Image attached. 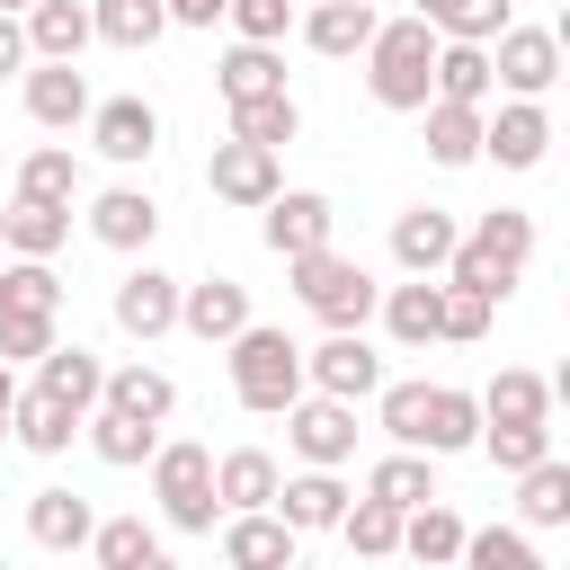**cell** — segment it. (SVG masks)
<instances>
[{"instance_id":"obj_1","label":"cell","mask_w":570,"mask_h":570,"mask_svg":"<svg viewBox=\"0 0 570 570\" xmlns=\"http://www.w3.org/2000/svg\"><path fill=\"white\" fill-rule=\"evenodd\" d=\"M525 267H534V214H517V205H490V214L454 240V258H445V276L472 285V294H490V303H508Z\"/></svg>"},{"instance_id":"obj_2","label":"cell","mask_w":570,"mask_h":570,"mask_svg":"<svg viewBox=\"0 0 570 570\" xmlns=\"http://www.w3.org/2000/svg\"><path fill=\"white\" fill-rule=\"evenodd\" d=\"M428 62H436V27H428L419 9H410V18H383L374 45H365V89H374V107L419 116V107H428Z\"/></svg>"},{"instance_id":"obj_3","label":"cell","mask_w":570,"mask_h":570,"mask_svg":"<svg viewBox=\"0 0 570 570\" xmlns=\"http://www.w3.org/2000/svg\"><path fill=\"white\" fill-rule=\"evenodd\" d=\"M285 276H294V303H303L321 330H365L374 303H383V285H374L356 258H338V249H303V258H285Z\"/></svg>"},{"instance_id":"obj_4","label":"cell","mask_w":570,"mask_h":570,"mask_svg":"<svg viewBox=\"0 0 570 570\" xmlns=\"http://www.w3.org/2000/svg\"><path fill=\"white\" fill-rule=\"evenodd\" d=\"M223 347H232V401L258 410V419H285V401L303 392V347H294L285 330H267V321H249V330L223 338Z\"/></svg>"},{"instance_id":"obj_5","label":"cell","mask_w":570,"mask_h":570,"mask_svg":"<svg viewBox=\"0 0 570 570\" xmlns=\"http://www.w3.org/2000/svg\"><path fill=\"white\" fill-rule=\"evenodd\" d=\"M151 499H160V525H178V534H214V525H223V499H214V445H196V436L151 445Z\"/></svg>"},{"instance_id":"obj_6","label":"cell","mask_w":570,"mask_h":570,"mask_svg":"<svg viewBox=\"0 0 570 570\" xmlns=\"http://www.w3.org/2000/svg\"><path fill=\"white\" fill-rule=\"evenodd\" d=\"M552 80H561V27H499L490 36V89H508V98H552Z\"/></svg>"},{"instance_id":"obj_7","label":"cell","mask_w":570,"mask_h":570,"mask_svg":"<svg viewBox=\"0 0 570 570\" xmlns=\"http://www.w3.org/2000/svg\"><path fill=\"white\" fill-rule=\"evenodd\" d=\"M285 445L321 472L356 463V401H330V392H294L285 401Z\"/></svg>"},{"instance_id":"obj_8","label":"cell","mask_w":570,"mask_h":570,"mask_svg":"<svg viewBox=\"0 0 570 570\" xmlns=\"http://www.w3.org/2000/svg\"><path fill=\"white\" fill-rule=\"evenodd\" d=\"M383 383V356L365 330H330L321 347H303V392H330V401H374Z\"/></svg>"},{"instance_id":"obj_9","label":"cell","mask_w":570,"mask_h":570,"mask_svg":"<svg viewBox=\"0 0 570 570\" xmlns=\"http://www.w3.org/2000/svg\"><path fill=\"white\" fill-rule=\"evenodd\" d=\"M89 151L98 160H116V169H142L151 151H160V107L151 98H89Z\"/></svg>"},{"instance_id":"obj_10","label":"cell","mask_w":570,"mask_h":570,"mask_svg":"<svg viewBox=\"0 0 570 570\" xmlns=\"http://www.w3.org/2000/svg\"><path fill=\"white\" fill-rule=\"evenodd\" d=\"M330 232H338V205H330L321 187H276V196L258 205V240H267L276 258H303V249H330Z\"/></svg>"},{"instance_id":"obj_11","label":"cell","mask_w":570,"mask_h":570,"mask_svg":"<svg viewBox=\"0 0 570 570\" xmlns=\"http://www.w3.org/2000/svg\"><path fill=\"white\" fill-rule=\"evenodd\" d=\"M151 232H160V196H151V187L116 178V187H98V196H89V240H98V249L142 258V249H151Z\"/></svg>"},{"instance_id":"obj_12","label":"cell","mask_w":570,"mask_h":570,"mask_svg":"<svg viewBox=\"0 0 570 570\" xmlns=\"http://www.w3.org/2000/svg\"><path fill=\"white\" fill-rule=\"evenodd\" d=\"M107 312H116V330H125V338H142V347H151V338H169V330H178V276H169V267H151V258H134V267L116 276V303H107Z\"/></svg>"},{"instance_id":"obj_13","label":"cell","mask_w":570,"mask_h":570,"mask_svg":"<svg viewBox=\"0 0 570 570\" xmlns=\"http://www.w3.org/2000/svg\"><path fill=\"white\" fill-rule=\"evenodd\" d=\"M543 151H552V107L543 98H499V116H481V160L543 169Z\"/></svg>"},{"instance_id":"obj_14","label":"cell","mask_w":570,"mask_h":570,"mask_svg":"<svg viewBox=\"0 0 570 570\" xmlns=\"http://www.w3.org/2000/svg\"><path fill=\"white\" fill-rule=\"evenodd\" d=\"M374 0H312V9H294V36L321 53V62H356L365 45H374Z\"/></svg>"},{"instance_id":"obj_15","label":"cell","mask_w":570,"mask_h":570,"mask_svg":"<svg viewBox=\"0 0 570 570\" xmlns=\"http://www.w3.org/2000/svg\"><path fill=\"white\" fill-rule=\"evenodd\" d=\"M18 98H27V116H36L45 134L89 125V71H80V62H27V71H18Z\"/></svg>"},{"instance_id":"obj_16","label":"cell","mask_w":570,"mask_h":570,"mask_svg":"<svg viewBox=\"0 0 570 570\" xmlns=\"http://www.w3.org/2000/svg\"><path fill=\"white\" fill-rule=\"evenodd\" d=\"M205 187L223 196V205H240V214H258L276 187H285V169H276V151H258V142H214V160H205Z\"/></svg>"},{"instance_id":"obj_17","label":"cell","mask_w":570,"mask_h":570,"mask_svg":"<svg viewBox=\"0 0 570 570\" xmlns=\"http://www.w3.org/2000/svg\"><path fill=\"white\" fill-rule=\"evenodd\" d=\"M178 330L205 338V347L240 338V330H249V285H240V276H196V285H178Z\"/></svg>"},{"instance_id":"obj_18","label":"cell","mask_w":570,"mask_h":570,"mask_svg":"<svg viewBox=\"0 0 570 570\" xmlns=\"http://www.w3.org/2000/svg\"><path fill=\"white\" fill-rule=\"evenodd\" d=\"M214 534H223V570H285V561L303 552V534H294L276 508H240V517H223Z\"/></svg>"},{"instance_id":"obj_19","label":"cell","mask_w":570,"mask_h":570,"mask_svg":"<svg viewBox=\"0 0 570 570\" xmlns=\"http://www.w3.org/2000/svg\"><path fill=\"white\" fill-rule=\"evenodd\" d=\"M454 240H463V223H454L445 205H410V214H392V267H401V276H445Z\"/></svg>"},{"instance_id":"obj_20","label":"cell","mask_w":570,"mask_h":570,"mask_svg":"<svg viewBox=\"0 0 570 570\" xmlns=\"http://www.w3.org/2000/svg\"><path fill=\"white\" fill-rule=\"evenodd\" d=\"M472 401H481V428H534V419H552L561 383H552V374H534V365H499Z\"/></svg>"},{"instance_id":"obj_21","label":"cell","mask_w":570,"mask_h":570,"mask_svg":"<svg viewBox=\"0 0 570 570\" xmlns=\"http://www.w3.org/2000/svg\"><path fill=\"white\" fill-rule=\"evenodd\" d=\"M347 499H356V490H347L338 472H321V463H303V472H285V481H276V499H267V508H276V517H285L294 534H330Z\"/></svg>"},{"instance_id":"obj_22","label":"cell","mask_w":570,"mask_h":570,"mask_svg":"<svg viewBox=\"0 0 570 570\" xmlns=\"http://www.w3.org/2000/svg\"><path fill=\"white\" fill-rule=\"evenodd\" d=\"M18 27H27V53H36V62H80V53L98 45V36H89V0H27Z\"/></svg>"},{"instance_id":"obj_23","label":"cell","mask_w":570,"mask_h":570,"mask_svg":"<svg viewBox=\"0 0 570 570\" xmlns=\"http://www.w3.org/2000/svg\"><path fill=\"white\" fill-rule=\"evenodd\" d=\"M89 525H98V508L80 490H36L27 499V543L36 552H62L71 561V552H89Z\"/></svg>"},{"instance_id":"obj_24","label":"cell","mask_w":570,"mask_h":570,"mask_svg":"<svg viewBox=\"0 0 570 570\" xmlns=\"http://www.w3.org/2000/svg\"><path fill=\"white\" fill-rule=\"evenodd\" d=\"M98 383H107V365H98L80 338H53V347L36 356V392H53V401H62V410H80V419L98 410Z\"/></svg>"},{"instance_id":"obj_25","label":"cell","mask_w":570,"mask_h":570,"mask_svg":"<svg viewBox=\"0 0 570 570\" xmlns=\"http://www.w3.org/2000/svg\"><path fill=\"white\" fill-rule=\"evenodd\" d=\"M71 436H80V410H62L53 392L18 383V401H9V445H27V454H71Z\"/></svg>"},{"instance_id":"obj_26","label":"cell","mask_w":570,"mask_h":570,"mask_svg":"<svg viewBox=\"0 0 570 570\" xmlns=\"http://www.w3.org/2000/svg\"><path fill=\"white\" fill-rule=\"evenodd\" d=\"M276 481H285V463H276L267 445H232V454H214V499H223V517L267 508V499H276Z\"/></svg>"},{"instance_id":"obj_27","label":"cell","mask_w":570,"mask_h":570,"mask_svg":"<svg viewBox=\"0 0 570 570\" xmlns=\"http://www.w3.org/2000/svg\"><path fill=\"white\" fill-rule=\"evenodd\" d=\"M62 240H71V205L9 196V214H0V258H53Z\"/></svg>"},{"instance_id":"obj_28","label":"cell","mask_w":570,"mask_h":570,"mask_svg":"<svg viewBox=\"0 0 570 570\" xmlns=\"http://www.w3.org/2000/svg\"><path fill=\"white\" fill-rule=\"evenodd\" d=\"M98 401H107V410H125V419H142V428H160V419L178 410V383H169L160 365H142V356H134V365H107Z\"/></svg>"},{"instance_id":"obj_29","label":"cell","mask_w":570,"mask_h":570,"mask_svg":"<svg viewBox=\"0 0 570 570\" xmlns=\"http://www.w3.org/2000/svg\"><path fill=\"white\" fill-rule=\"evenodd\" d=\"M428 98H454V107H490V45H454V36H436V62H428Z\"/></svg>"},{"instance_id":"obj_30","label":"cell","mask_w":570,"mask_h":570,"mask_svg":"<svg viewBox=\"0 0 570 570\" xmlns=\"http://www.w3.org/2000/svg\"><path fill=\"white\" fill-rule=\"evenodd\" d=\"M383 338L392 347H436V276H401V285H383Z\"/></svg>"},{"instance_id":"obj_31","label":"cell","mask_w":570,"mask_h":570,"mask_svg":"<svg viewBox=\"0 0 570 570\" xmlns=\"http://www.w3.org/2000/svg\"><path fill=\"white\" fill-rule=\"evenodd\" d=\"M472 436H481V401L463 392V383H428V436H419V454H472Z\"/></svg>"},{"instance_id":"obj_32","label":"cell","mask_w":570,"mask_h":570,"mask_svg":"<svg viewBox=\"0 0 570 570\" xmlns=\"http://www.w3.org/2000/svg\"><path fill=\"white\" fill-rule=\"evenodd\" d=\"M517 525H525V534L570 525V463H561V454H543V463L517 472Z\"/></svg>"},{"instance_id":"obj_33","label":"cell","mask_w":570,"mask_h":570,"mask_svg":"<svg viewBox=\"0 0 570 570\" xmlns=\"http://www.w3.org/2000/svg\"><path fill=\"white\" fill-rule=\"evenodd\" d=\"M89 36L116 45V53H151L169 36V9L160 0H89Z\"/></svg>"},{"instance_id":"obj_34","label":"cell","mask_w":570,"mask_h":570,"mask_svg":"<svg viewBox=\"0 0 570 570\" xmlns=\"http://www.w3.org/2000/svg\"><path fill=\"white\" fill-rule=\"evenodd\" d=\"M419 116H428V160H436V169H472V160H481V116H490V107L428 98Z\"/></svg>"},{"instance_id":"obj_35","label":"cell","mask_w":570,"mask_h":570,"mask_svg":"<svg viewBox=\"0 0 570 570\" xmlns=\"http://www.w3.org/2000/svg\"><path fill=\"white\" fill-rule=\"evenodd\" d=\"M80 436H89V454L107 463V472H134V463H151V445H160V428H142V419H125V410H89L80 419Z\"/></svg>"},{"instance_id":"obj_36","label":"cell","mask_w":570,"mask_h":570,"mask_svg":"<svg viewBox=\"0 0 570 570\" xmlns=\"http://www.w3.org/2000/svg\"><path fill=\"white\" fill-rule=\"evenodd\" d=\"M365 499H383V508H428V499H436V454L392 445V454L365 472Z\"/></svg>"},{"instance_id":"obj_37","label":"cell","mask_w":570,"mask_h":570,"mask_svg":"<svg viewBox=\"0 0 570 570\" xmlns=\"http://www.w3.org/2000/svg\"><path fill=\"white\" fill-rule=\"evenodd\" d=\"M401 552H410L419 570H445V561L463 552V517H454L445 499H428V508H401Z\"/></svg>"},{"instance_id":"obj_38","label":"cell","mask_w":570,"mask_h":570,"mask_svg":"<svg viewBox=\"0 0 570 570\" xmlns=\"http://www.w3.org/2000/svg\"><path fill=\"white\" fill-rule=\"evenodd\" d=\"M454 570H552V561L534 552V534H525V525H463Z\"/></svg>"},{"instance_id":"obj_39","label":"cell","mask_w":570,"mask_h":570,"mask_svg":"<svg viewBox=\"0 0 570 570\" xmlns=\"http://www.w3.org/2000/svg\"><path fill=\"white\" fill-rule=\"evenodd\" d=\"M214 89H223V107L267 98V89H285V53H276V45H232V53L214 62Z\"/></svg>"},{"instance_id":"obj_40","label":"cell","mask_w":570,"mask_h":570,"mask_svg":"<svg viewBox=\"0 0 570 570\" xmlns=\"http://www.w3.org/2000/svg\"><path fill=\"white\" fill-rule=\"evenodd\" d=\"M330 534H338L356 561H392V552H401V508H383V499H347Z\"/></svg>"},{"instance_id":"obj_41","label":"cell","mask_w":570,"mask_h":570,"mask_svg":"<svg viewBox=\"0 0 570 570\" xmlns=\"http://www.w3.org/2000/svg\"><path fill=\"white\" fill-rule=\"evenodd\" d=\"M232 134H240V142H258V151H285V142L303 134V107H294V89L240 98V107H232Z\"/></svg>"},{"instance_id":"obj_42","label":"cell","mask_w":570,"mask_h":570,"mask_svg":"<svg viewBox=\"0 0 570 570\" xmlns=\"http://www.w3.org/2000/svg\"><path fill=\"white\" fill-rule=\"evenodd\" d=\"M18 196H36V205H71V196H80V160H71V142H36V151L18 160Z\"/></svg>"},{"instance_id":"obj_43","label":"cell","mask_w":570,"mask_h":570,"mask_svg":"<svg viewBox=\"0 0 570 570\" xmlns=\"http://www.w3.org/2000/svg\"><path fill=\"white\" fill-rule=\"evenodd\" d=\"M0 312H62L53 258H0Z\"/></svg>"},{"instance_id":"obj_44","label":"cell","mask_w":570,"mask_h":570,"mask_svg":"<svg viewBox=\"0 0 570 570\" xmlns=\"http://www.w3.org/2000/svg\"><path fill=\"white\" fill-rule=\"evenodd\" d=\"M490 312H499L490 294H472V285H454V276H436V338H463V347H472V338H490Z\"/></svg>"},{"instance_id":"obj_45","label":"cell","mask_w":570,"mask_h":570,"mask_svg":"<svg viewBox=\"0 0 570 570\" xmlns=\"http://www.w3.org/2000/svg\"><path fill=\"white\" fill-rule=\"evenodd\" d=\"M374 428L392 445H419L428 436V383H374Z\"/></svg>"},{"instance_id":"obj_46","label":"cell","mask_w":570,"mask_h":570,"mask_svg":"<svg viewBox=\"0 0 570 570\" xmlns=\"http://www.w3.org/2000/svg\"><path fill=\"white\" fill-rule=\"evenodd\" d=\"M472 445H481V454H490V463L517 481L525 463H543V454H552V419H534V428H481Z\"/></svg>"},{"instance_id":"obj_47","label":"cell","mask_w":570,"mask_h":570,"mask_svg":"<svg viewBox=\"0 0 570 570\" xmlns=\"http://www.w3.org/2000/svg\"><path fill=\"white\" fill-rule=\"evenodd\" d=\"M62 338V312H0V365H36Z\"/></svg>"},{"instance_id":"obj_48","label":"cell","mask_w":570,"mask_h":570,"mask_svg":"<svg viewBox=\"0 0 570 570\" xmlns=\"http://www.w3.org/2000/svg\"><path fill=\"white\" fill-rule=\"evenodd\" d=\"M232 45H285L294 36V0H223Z\"/></svg>"},{"instance_id":"obj_49","label":"cell","mask_w":570,"mask_h":570,"mask_svg":"<svg viewBox=\"0 0 570 570\" xmlns=\"http://www.w3.org/2000/svg\"><path fill=\"white\" fill-rule=\"evenodd\" d=\"M151 543H160V534H151L142 517H98V525H89V561H98V570H125V561L151 552Z\"/></svg>"},{"instance_id":"obj_50","label":"cell","mask_w":570,"mask_h":570,"mask_svg":"<svg viewBox=\"0 0 570 570\" xmlns=\"http://www.w3.org/2000/svg\"><path fill=\"white\" fill-rule=\"evenodd\" d=\"M508 18H517V0H454V9L436 18V36H454V45H490Z\"/></svg>"},{"instance_id":"obj_51","label":"cell","mask_w":570,"mask_h":570,"mask_svg":"<svg viewBox=\"0 0 570 570\" xmlns=\"http://www.w3.org/2000/svg\"><path fill=\"white\" fill-rule=\"evenodd\" d=\"M27 62H36V53H27V27L0 9V80H9V71H27Z\"/></svg>"},{"instance_id":"obj_52","label":"cell","mask_w":570,"mask_h":570,"mask_svg":"<svg viewBox=\"0 0 570 570\" xmlns=\"http://www.w3.org/2000/svg\"><path fill=\"white\" fill-rule=\"evenodd\" d=\"M169 9V27H214L223 18V0H160Z\"/></svg>"},{"instance_id":"obj_53","label":"cell","mask_w":570,"mask_h":570,"mask_svg":"<svg viewBox=\"0 0 570 570\" xmlns=\"http://www.w3.org/2000/svg\"><path fill=\"white\" fill-rule=\"evenodd\" d=\"M125 570H178V561H169V552H160V543H151V552H134V561H125Z\"/></svg>"},{"instance_id":"obj_54","label":"cell","mask_w":570,"mask_h":570,"mask_svg":"<svg viewBox=\"0 0 570 570\" xmlns=\"http://www.w3.org/2000/svg\"><path fill=\"white\" fill-rule=\"evenodd\" d=\"M9 401H18V365H0V410H9Z\"/></svg>"},{"instance_id":"obj_55","label":"cell","mask_w":570,"mask_h":570,"mask_svg":"<svg viewBox=\"0 0 570 570\" xmlns=\"http://www.w3.org/2000/svg\"><path fill=\"white\" fill-rule=\"evenodd\" d=\"M445 9H454V0H419V18H428V27H436V18H445Z\"/></svg>"},{"instance_id":"obj_56","label":"cell","mask_w":570,"mask_h":570,"mask_svg":"<svg viewBox=\"0 0 570 570\" xmlns=\"http://www.w3.org/2000/svg\"><path fill=\"white\" fill-rule=\"evenodd\" d=\"M0 445H9V410H0Z\"/></svg>"},{"instance_id":"obj_57","label":"cell","mask_w":570,"mask_h":570,"mask_svg":"<svg viewBox=\"0 0 570 570\" xmlns=\"http://www.w3.org/2000/svg\"><path fill=\"white\" fill-rule=\"evenodd\" d=\"M285 570H312V561H303V552H294V561H285Z\"/></svg>"},{"instance_id":"obj_58","label":"cell","mask_w":570,"mask_h":570,"mask_svg":"<svg viewBox=\"0 0 570 570\" xmlns=\"http://www.w3.org/2000/svg\"><path fill=\"white\" fill-rule=\"evenodd\" d=\"M0 9H9V18H18V9H27V0H0Z\"/></svg>"},{"instance_id":"obj_59","label":"cell","mask_w":570,"mask_h":570,"mask_svg":"<svg viewBox=\"0 0 570 570\" xmlns=\"http://www.w3.org/2000/svg\"><path fill=\"white\" fill-rule=\"evenodd\" d=\"M0 160H9V142H0Z\"/></svg>"},{"instance_id":"obj_60","label":"cell","mask_w":570,"mask_h":570,"mask_svg":"<svg viewBox=\"0 0 570 570\" xmlns=\"http://www.w3.org/2000/svg\"><path fill=\"white\" fill-rule=\"evenodd\" d=\"M0 570H9V561H0Z\"/></svg>"},{"instance_id":"obj_61","label":"cell","mask_w":570,"mask_h":570,"mask_svg":"<svg viewBox=\"0 0 570 570\" xmlns=\"http://www.w3.org/2000/svg\"><path fill=\"white\" fill-rule=\"evenodd\" d=\"M445 570H454V561H445Z\"/></svg>"}]
</instances>
